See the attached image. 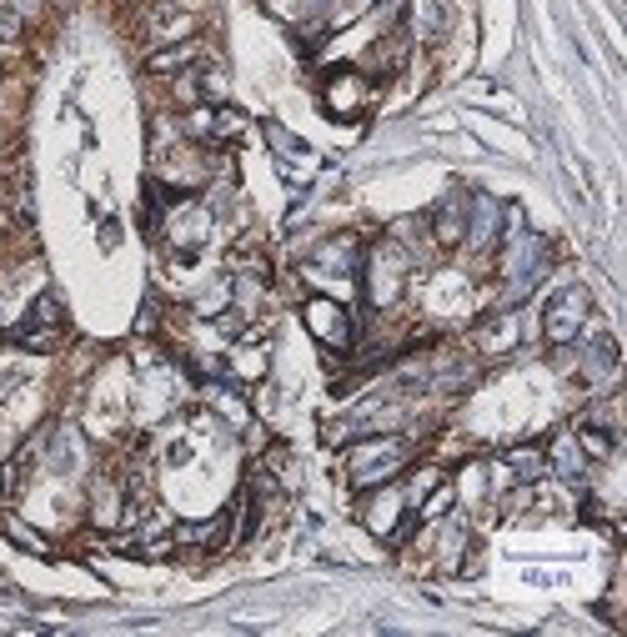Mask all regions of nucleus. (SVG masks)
I'll use <instances>...</instances> for the list:
<instances>
[{"label":"nucleus","mask_w":627,"mask_h":637,"mask_svg":"<svg viewBox=\"0 0 627 637\" xmlns=\"http://www.w3.org/2000/svg\"><path fill=\"white\" fill-rule=\"evenodd\" d=\"M15 347H26V351H55L61 347V326H21V332H11Z\"/></svg>","instance_id":"obj_20"},{"label":"nucleus","mask_w":627,"mask_h":637,"mask_svg":"<svg viewBox=\"0 0 627 637\" xmlns=\"http://www.w3.org/2000/svg\"><path fill=\"white\" fill-rule=\"evenodd\" d=\"M497 226H502V207L497 201H487V196H477V211H467V247H487L497 236Z\"/></svg>","instance_id":"obj_15"},{"label":"nucleus","mask_w":627,"mask_h":637,"mask_svg":"<svg viewBox=\"0 0 627 637\" xmlns=\"http://www.w3.org/2000/svg\"><path fill=\"white\" fill-rule=\"evenodd\" d=\"M301 322H306V332H312L316 341L327 351H347L352 347V337H356V322H352V312H347V301H337V297H306V307H301Z\"/></svg>","instance_id":"obj_3"},{"label":"nucleus","mask_w":627,"mask_h":637,"mask_svg":"<svg viewBox=\"0 0 627 637\" xmlns=\"http://www.w3.org/2000/svg\"><path fill=\"white\" fill-rule=\"evenodd\" d=\"M462 236H467V201L452 196V201H442V207L431 211V241L452 251V247H462Z\"/></svg>","instance_id":"obj_9"},{"label":"nucleus","mask_w":627,"mask_h":637,"mask_svg":"<svg viewBox=\"0 0 627 637\" xmlns=\"http://www.w3.org/2000/svg\"><path fill=\"white\" fill-rule=\"evenodd\" d=\"M0 527H5V537H11V542L30 547L36 558H46V552H51V542H46V537H40L36 527H30V522H21V517H0Z\"/></svg>","instance_id":"obj_22"},{"label":"nucleus","mask_w":627,"mask_h":637,"mask_svg":"<svg viewBox=\"0 0 627 637\" xmlns=\"http://www.w3.org/2000/svg\"><path fill=\"white\" fill-rule=\"evenodd\" d=\"M30 322H36V326H61V322H66V312H61V297H55V291H40L36 307H30Z\"/></svg>","instance_id":"obj_24"},{"label":"nucleus","mask_w":627,"mask_h":637,"mask_svg":"<svg viewBox=\"0 0 627 637\" xmlns=\"http://www.w3.org/2000/svg\"><path fill=\"white\" fill-rule=\"evenodd\" d=\"M548 472H557V477H582L588 472V457H582L573 432H562L557 442L548 447Z\"/></svg>","instance_id":"obj_14"},{"label":"nucleus","mask_w":627,"mask_h":637,"mask_svg":"<svg viewBox=\"0 0 627 637\" xmlns=\"http://www.w3.org/2000/svg\"><path fill=\"white\" fill-rule=\"evenodd\" d=\"M0 71H5V51H0Z\"/></svg>","instance_id":"obj_27"},{"label":"nucleus","mask_w":627,"mask_h":637,"mask_svg":"<svg viewBox=\"0 0 627 637\" xmlns=\"http://www.w3.org/2000/svg\"><path fill=\"white\" fill-rule=\"evenodd\" d=\"M588 316H592V291L588 287H567L548 301V312H542V337L552 347H573L582 332H588Z\"/></svg>","instance_id":"obj_2"},{"label":"nucleus","mask_w":627,"mask_h":637,"mask_svg":"<svg viewBox=\"0 0 627 637\" xmlns=\"http://www.w3.org/2000/svg\"><path fill=\"white\" fill-rule=\"evenodd\" d=\"M406 497H402V482H381V487H366V502H362V522L366 533L387 537V542H402L406 537Z\"/></svg>","instance_id":"obj_4"},{"label":"nucleus","mask_w":627,"mask_h":637,"mask_svg":"<svg viewBox=\"0 0 627 637\" xmlns=\"http://www.w3.org/2000/svg\"><path fill=\"white\" fill-rule=\"evenodd\" d=\"M412 462V452H406L402 437H362V442L347 447V457H341V467H347V482L352 487H381V482H392L397 472Z\"/></svg>","instance_id":"obj_1"},{"label":"nucleus","mask_w":627,"mask_h":637,"mask_svg":"<svg viewBox=\"0 0 627 637\" xmlns=\"http://www.w3.org/2000/svg\"><path fill=\"white\" fill-rule=\"evenodd\" d=\"M201 61H206V46L191 36V40H176V46H161V51L146 55V76H181V71H191Z\"/></svg>","instance_id":"obj_7"},{"label":"nucleus","mask_w":627,"mask_h":637,"mask_svg":"<svg viewBox=\"0 0 627 637\" xmlns=\"http://www.w3.org/2000/svg\"><path fill=\"white\" fill-rule=\"evenodd\" d=\"M452 508H457V487H452V482L442 477V482H437V487H431L427 497H422L417 508H412V517H417L422 527H437V522H442Z\"/></svg>","instance_id":"obj_16"},{"label":"nucleus","mask_w":627,"mask_h":637,"mask_svg":"<svg viewBox=\"0 0 627 637\" xmlns=\"http://www.w3.org/2000/svg\"><path fill=\"white\" fill-rule=\"evenodd\" d=\"M412 272V257H406L397 241H381L372 257H366V276H372V301L377 307H392L402 297V282Z\"/></svg>","instance_id":"obj_5"},{"label":"nucleus","mask_w":627,"mask_h":637,"mask_svg":"<svg viewBox=\"0 0 627 637\" xmlns=\"http://www.w3.org/2000/svg\"><path fill=\"white\" fill-rule=\"evenodd\" d=\"M5 11H15L21 21H30V15H40V0H0Z\"/></svg>","instance_id":"obj_25"},{"label":"nucleus","mask_w":627,"mask_h":637,"mask_svg":"<svg viewBox=\"0 0 627 637\" xmlns=\"http://www.w3.org/2000/svg\"><path fill=\"white\" fill-rule=\"evenodd\" d=\"M477 347H482L487 357L512 351V347H517V316H497V322H487L482 332H477Z\"/></svg>","instance_id":"obj_17"},{"label":"nucleus","mask_w":627,"mask_h":637,"mask_svg":"<svg viewBox=\"0 0 627 637\" xmlns=\"http://www.w3.org/2000/svg\"><path fill=\"white\" fill-rule=\"evenodd\" d=\"M502 462H507L512 482H523V487L552 477V472H548V452H542V447H512V452H502Z\"/></svg>","instance_id":"obj_13"},{"label":"nucleus","mask_w":627,"mask_h":637,"mask_svg":"<svg viewBox=\"0 0 627 637\" xmlns=\"http://www.w3.org/2000/svg\"><path fill=\"white\" fill-rule=\"evenodd\" d=\"M231 377L236 382H262L266 377V366H272V347H266L262 337H236L231 347Z\"/></svg>","instance_id":"obj_8"},{"label":"nucleus","mask_w":627,"mask_h":637,"mask_svg":"<svg viewBox=\"0 0 627 637\" xmlns=\"http://www.w3.org/2000/svg\"><path fill=\"white\" fill-rule=\"evenodd\" d=\"M266 141H272V151L281 157V171H287V182H306V176L322 166V161H316L312 151H306V146L291 136L287 126H276V121H266Z\"/></svg>","instance_id":"obj_6"},{"label":"nucleus","mask_w":627,"mask_h":637,"mask_svg":"<svg viewBox=\"0 0 627 637\" xmlns=\"http://www.w3.org/2000/svg\"><path fill=\"white\" fill-rule=\"evenodd\" d=\"M356 261H362V251H356V236H331V241H322V247L312 251V266H322V272H337V276H356Z\"/></svg>","instance_id":"obj_11"},{"label":"nucleus","mask_w":627,"mask_h":637,"mask_svg":"<svg viewBox=\"0 0 627 637\" xmlns=\"http://www.w3.org/2000/svg\"><path fill=\"white\" fill-rule=\"evenodd\" d=\"M21 36H26V21H21L15 11H5V5H0V51L15 55V51H21Z\"/></svg>","instance_id":"obj_23"},{"label":"nucleus","mask_w":627,"mask_h":637,"mask_svg":"<svg viewBox=\"0 0 627 637\" xmlns=\"http://www.w3.org/2000/svg\"><path fill=\"white\" fill-rule=\"evenodd\" d=\"M573 437H577V447H582V457H588V462H607V457L617 452V437H613V432L588 427V422H582Z\"/></svg>","instance_id":"obj_18"},{"label":"nucleus","mask_w":627,"mask_h":637,"mask_svg":"<svg viewBox=\"0 0 627 637\" xmlns=\"http://www.w3.org/2000/svg\"><path fill=\"white\" fill-rule=\"evenodd\" d=\"M247 136V116L231 111V105H216V130H211V146H226V141H241Z\"/></svg>","instance_id":"obj_21"},{"label":"nucleus","mask_w":627,"mask_h":637,"mask_svg":"<svg viewBox=\"0 0 627 637\" xmlns=\"http://www.w3.org/2000/svg\"><path fill=\"white\" fill-rule=\"evenodd\" d=\"M0 508H5V467H0Z\"/></svg>","instance_id":"obj_26"},{"label":"nucleus","mask_w":627,"mask_h":637,"mask_svg":"<svg viewBox=\"0 0 627 637\" xmlns=\"http://www.w3.org/2000/svg\"><path fill=\"white\" fill-rule=\"evenodd\" d=\"M406 30L417 40H437L447 30V0H406Z\"/></svg>","instance_id":"obj_12"},{"label":"nucleus","mask_w":627,"mask_h":637,"mask_svg":"<svg viewBox=\"0 0 627 637\" xmlns=\"http://www.w3.org/2000/svg\"><path fill=\"white\" fill-rule=\"evenodd\" d=\"M447 472L437 467V462H427V467H417V472H406V482H402V497H406V508H417L422 497L431 492V487H437V482H442Z\"/></svg>","instance_id":"obj_19"},{"label":"nucleus","mask_w":627,"mask_h":637,"mask_svg":"<svg viewBox=\"0 0 627 637\" xmlns=\"http://www.w3.org/2000/svg\"><path fill=\"white\" fill-rule=\"evenodd\" d=\"M327 111H337V116H352V111H362L366 105V80L356 76V71H337V76L327 80Z\"/></svg>","instance_id":"obj_10"}]
</instances>
